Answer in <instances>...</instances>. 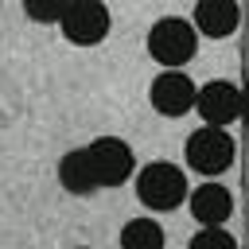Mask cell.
I'll return each mask as SVG.
<instances>
[{
  "instance_id": "obj_1",
  "label": "cell",
  "mask_w": 249,
  "mask_h": 249,
  "mask_svg": "<svg viewBox=\"0 0 249 249\" xmlns=\"http://www.w3.org/2000/svg\"><path fill=\"white\" fill-rule=\"evenodd\" d=\"M148 51H152V58L160 62V66H183V62H191L195 58V51H198V35H195V27L187 23V19H179V16H163L152 31H148Z\"/></svg>"
},
{
  "instance_id": "obj_2",
  "label": "cell",
  "mask_w": 249,
  "mask_h": 249,
  "mask_svg": "<svg viewBox=\"0 0 249 249\" xmlns=\"http://www.w3.org/2000/svg\"><path fill=\"white\" fill-rule=\"evenodd\" d=\"M136 195L152 210H175L187 198V175L171 163H148L136 175Z\"/></svg>"
},
{
  "instance_id": "obj_3",
  "label": "cell",
  "mask_w": 249,
  "mask_h": 249,
  "mask_svg": "<svg viewBox=\"0 0 249 249\" xmlns=\"http://www.w3.org/2000/svg\"><path fill=\"white\" fill-rule=\"evenodd\" d=\"M86 160H89V171H93V183L97 187H121L128 175H132V148L117 136H97L89 148H86Z\"/></svg>"
},
{
  "instance_id": "obj_4",
  "label": "cell",
  "mask_w": 249,
  "mask_h": 249,
  "mask_svg": "<svg viewBox=\"0 0 249 249\" xmlns=\"http://www.w3.org/2000/svg\"><path fill=\"white\" fill-rule=\"evenodd\" d=\"M58 27L74 47H93L109 35V8L97 4V0H74V4L62 8Z\"/></svg>"
},
{
  "instance_id": "obj_5",
  "label": "cell",
  "mask_w": 249,
  "mask_h": 249,
  "mask_svg": "<svg viewBox=\"0 0 249 249\" xmlns=\"http://www.w3.org/2000/svg\"><path fill=\"white\" fill-rule=\"evenodd\" d=\"M187 163L202 175H218L233 163V136L226 128H195L187 136Z\"/></svg>"
},
{
  "instance_id": "obj_6",
  "label": "cell",
  "mask_w": 249,
  "mask_h": 249,
  "mask_svg": "<svg viewBox=\"0 0 249 249\" xmlns=\"http://www.w3.org/2000/svg\"><path fill=\"white\" fill-rule=\"evenodd\" d=\"M195 109L206 121V128H226L241 117V89L233 82H206L195 89Z\"/></svg>"
},
{
  "instance_id": "obj_7",
  "label": "cell",
  "mask_w": 249,
  "mask_h": 249,
  "mask_svg": "<svg viewBox=\"0 0 249 249\" xmlns=\"http://www.w3.org/2000/svg\"><path fill=\"white\" fill-rule=\"evenodd\" d=\"M195 82L183 74V70H163L156 82H152V89H148V97H152V105L163 113V117H183L187 109H195Z\"/></svg>"
},
{
  "instance_id": "obj_8",
  "label": "cell",
  "mask_w": 249,
  "mask_h": 249,
  "mask_svg": "<svg viewBox=\"0 0 249 249\" xmlns=\"http://www.w3.org/2000/svg\"><path fill=\"white\" fill-rule=\"evenodd\" d=\"M191 214L202 222V230H222V222L233 214V198L222 183H202L191 191Z\"/></svg>"
},
{
  "instance_id": "obj_9",
  "label": "cell",
  "mask_w": 249,
  "mask_h": 249,
  "mask_svg": "<svg viewBox=\"0 0 249 249\" xmlns=\"http://www.w3.org/2000/svg\"><path fill=\"white\" fill-rule=\"evenodd\" d=\"M237 19H241V8H237L233 0H198L191 27H195V35L202 31V35H210V39H226V35H233Z\"/></svg>"
},
{
  "instance_id": "obj_10",
  "label": "cell",
  "mask_w": 249,
  "mask_h": 249,
  "mask_svg": "<svg viewBox=\"0 0 249 249\" xmlns=\"http://www.w3.org/2000/svg\"><path fill=\"white\" fill-rule=\"evenodd\" d=\"M58 183H62V191H70V195H93V171H89V160H86V148H74V152H66L62 160H58Z\"/></svg>"
},
{
  "instance_id": "obj_11",
  "label": "cell",
  "mask_w": 249,
  "mask_h": 249,
  "mask_svg": "<svg viewBox=\"0 0 249 249\" xmlns=\"http://www.w3.org/2000/svg\"><path fill=\"white\" fill-rule=\"evenodd\" d=\"M121 249H163V226L156 218H132V222H124Z\"/></svg>"
},
{
  "instance_id": "obj_12",
  "label": "cell",
  "mask_w": 249,
  "mask_h": 249,
  "mask_svg": "<svg viewBox=\"0 0 249 249\" xmlns=\"http://www.w3.org/2000/svg\"><path fill=\"white\" fill-rule=\"evenodd\" d=\"M191 249H237V241L226 230H198L191 237Z\"/></svg>"
},
{
  "instance_id": "obj_13",
  "label": "cell",
  "mask_w": 249,
  "mask_h": 249,
  "mask_svg": "<svg viewBox=\"0 0 249 249\" xmlns=\"http://www.w3.org/2000/svg\"><path fill=\"white\" fill-rule=\"evenodd\" d=\"M62 0H27V16L39 19V23H58L62 19Z\"/></svg>"
}]
</instances>
